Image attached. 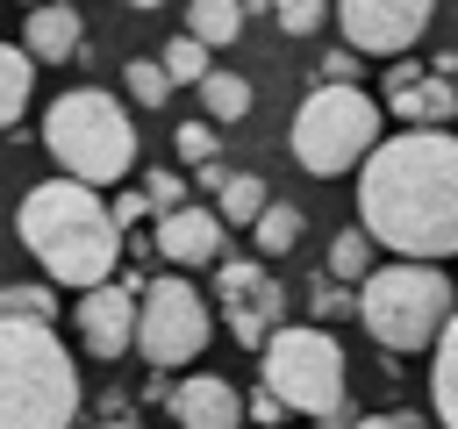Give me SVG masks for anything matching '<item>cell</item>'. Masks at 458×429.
I'll return each instance as SVG.
<instances>
[{
    "instance_id": "cell-26",
    "label": "cell",
    "mask_w": 458,
    "mask_h": 429,
    "mask_svg": "<svg viewBox=\"0 0 458 429\" xmlns=\"http://www.w3.org/2000/svg\"><path fill=\"white\" fill-rule=\"evenodd\" d=\"M329 14H336V0H279V14H272V21H279L286 36H315Z\"/></svg>"
},
{
    "instance_id": "cell-9",
    "label": "cell",
    "mask_w": 458,
    "mask_h": 429,
    "mask_svg": "<svg viewBox=\"0 0 458 429\" xmlns=\"http://www.w3.org/2000/svg\"><path fill=\"white\" fill-rule=\"evenodd\" d=\"M215 293H222V322L243 350H265L286 329V286H272L258 257H229L215 272Z\"/></svg>"
},
{
    "instance_id": "cell-33",
    "label": "cell",
    "mask_w": 458,
    "mask_h": 429,
    "mask_svg": "<svg viewBox=\"0 0 458 429\" xmlns=\"http://www.w3.org/2000/svg\"><path fill=\"white\" fill-rule=\"evenodd\" d=\"M336 307H351V300H344L336 286H315V315H336Z\"/></svg>"
},
{
    "instance_id": "cell-11",
    "label": "cell",
    "mask_w": 458,
    "mask_h": 429,
    "mask_svg": "<svg viewBox=\"0 0 458 429\" xmlns=\"http://www.w3.org/2000/svg\"><path fill=\"white\" fill-rule=\"evenodd\" d=\"M136 322H143V279H107L79 293V343L93 358L136 350Z\"/></svg>"
},
{
    "instance_id": "cell-34",
    "label": "cell",
    "mask_w": 458,
    "mask_h": 429,
    "mask_svg": "<svg viewBox=\"0 0 458 429\" xmlns=\"http://www.w3.org/2000/svg\"><path fill=\"white\" fill-rule=\"evenodd\" d=\"M243 7H250V14H279V0H243Z\"/></svg>"
},
{
    "instance_id": "cell-1",
    "label": "cell",
    "mask_w": 458,
    "mask_h": 429,
    "mask_svg": "<svg viewBox=\"0 0 458 429\" xmlns=\"http://www.w3.org/2000/svg\"><path fill=\"white\" fill-rule=\"evenodd\" d=\"M358 222L394 257H458V136L401 129L358 164Z\"/></svg>"
},
{
    "instance_id": "cell-36",
    "label": "cell",
    "mask_w": 458,
    "mask_h": 429,
    "mask_svg": "<svg viewBox=\"0 0 458 429\" xmlns=\"http://www.w3.org/2000/svg\"><path fill=\"white\" fill-rule=\"evenodd\" d=\"M122 7H157V0H122Z\"/></svg>"
},
{
    "instance_id": "cell-6",
    "label": "cell",
    "mask_w": 458,
    "mask_h": 429,
    "mask_svg": "<svg viewBox=\"0 0 458 429\" xmlns=\"http://www.w3.org/2000/svg\"><path fill=\"white\" fill-rule=\"evenodd\" d=\"M379 143H386V136H379V100H372L365 86H329V79L301 100V114H293V129H286V150H293V164H301L308 179H344V172H358Z\"/></svg>"
},
{
    "instance_id": "cell-23",
    "label": "cell",
    "mask_w": 458,
    "mask_h": 429,
    "mask_svg": "<svg viewBox=\"0 0 458 429\" xmlns=\"http://www.w3.org/2000/svg\"><path fill=\"white\" fill-rule=\"evenodd\" d=\"M250 236H258V250H265V257H286V250L301 243V207H279V200H272V207L250 222Z\"/></svg>"
},
{
    "instance_id": "cell-16",
    "label": "cell",
    "mask_w": 458,
    "mask_h": 429,
    "mask_svg": "<svg viewBox=\"0 0 458 429\" xmlns=\"http://www.w3.org/2000/svg\"><path fill=\"white\" fill-rule=\"evenodd\" d=\"M29 93H36V50L29 43H0V129L21 122Z\"/></svg>"
},
{
    "instance_id": "cell-35",
    "label": "cell",
    "mask_w": 458,
    "mask_h": 429,
    "mask_svg": "<svg viewBox=\"0 0 458 429\" xmlns=\"http://www.w3.org/2000/svg\"><path fill=\"white\" fill-rule=\"evenodd\" d=\"M100 429H143V422H129V415H107V422H100Z\"/></svg>"
},
{
    "instance_id": "cell-2",
    "label": "cell",
    "mask_w": 458,
    "mask_h": 429,
    "mask_svg": "<svg viewBox=\"0 0 458 429\" xmlns=\"http://www.w3.org/2000/svg\"><path fill=\"white\" fill-rule=\"evenodd\" d=\"M14 229H21V243H29V257L43 265V279L50 286H107L114 279V257H122V222H114V207L100 200V186H86V179H43V186H29V200H21V214H14Z\"/></svg>"
},
{
    "instance_id": "cell-3",
    "label": "cell",
    "mask_w": 458,
    "mask_h": 429,
    "mask_svg": "<svg viewBox=\"0 0 458 429\" xmlns=\"http://www.w3.org/2000/svg\"><path fill=\"white\" fill-rule=\"evenodd\" d=\"M86 408L57 322H0V429H72Z\"/></svg>"
},
{
    "instance_id": "cell-8",
    "label": "cell",
    "mask_w": 458,
    "mask_h": 429,
    "mask_svg": "<svg viewBox=\"0 0 458 429\" xmlns=\"http://www.w3.org/2000/svg\"><path fill=\"white\" fill-rule=\"evenodd\" d=\"M136 350L150 358V372L193 365V358L208 350V300H200V286H186L179 272L143 279V322H136Z\"/></svg>"
},
{
    "instance_id": "cell-12",
    "label": "cell",
    "mask_w": 458,
    "mask_h": 429,
    "mask_svg": "<svg viewBox=\"0 0 458 429\" xmlns=\"http://www.w3.org/2000/svg\"><path fill=\"white\" fill-rule=\"evenodd\" d=\"M157 257L172 265V272H186V265H215L222 257V207H172V214H157Z\"/></svg>"
},
{
    "instance_id": "cell-29",
    "label": "cell",
    "mask_w": 458,
    "mask_h": 429,
    "mask_svg": "<svg viewBox=\"0 0 458 429\" xmlns=\"http://www.w3.org/2000/svg\"><path fill=\"white\" fill-rule=\"evenodd\" d=\"M143 214H157V207H150V193H143V186H136V193H122V200H114V222H122V229H136V222H143Z\"/></svg>"
},
{
    "instance_id": "cell-7",
    "label": "cell",
    "mask_w": 458,
    "mask_h": 429,
    "mask_svg": "<svg viewBox=\"0 0 458 429\" xmlns=\"http://www.w3.org/2000/svg\"><path fill=\"white\" fill-rule=\"evenodd\" d=\"M265 386L286 400V408H301V415H315V422H329V415H351L344 408V343L322 329V322H286L265 350Z\"/></svg>"
},
{
    "instance_id": "cell-24",
    "label": "cell",
    "mask_w": 458,
    "mask_h": 429,
    "mask_svg": "<svg viewBox=\"0 0 458 429\" xmlns=\"http://www.w3.org/2000/svg\"><path fill=\"white\" fill-rule=\"evenodd\" d=\"M0 322H57V286H0Z\"/></svg>"
},
{
    "instance_id": "cell-20",
    "label": "cell",
    "mask_w": 458,
    "mask_h": 429,
    "mask_svg": "<svg viewBox=\"0 0 458 429\" xmlns=\"http://www.w3.org/2000/svg\"><path fill=\"white\" fill-rule=\"evenodd\" d=\"M215 207H222V222H243V229H250V222L272 207V193H265L258 172H229V186L215 193Z\"/></svg>"
},
{
    "instance_id": "cell-22",
    "label": "cell",
    "mask_w": 458,
    "mask_h": 429,
    "mask_svg": "<svg viewBox=\"0 0 458 429\" xmlns=\"http://www.w3.org/2000/svg\"><path fill=\"white\" fill-rule=\"evenodd\" d=\"M122 86H129L136 107H165V100H172V72H165V57H129V64H122Z\"/></svg>"
},
{
    "instance_id": "cell-37",
    "label": "cell",
    "mask_w": 458,
    "mask_h": 429,
    "mask_svg": "<svg viewBox=\"0 0 458 429\" xmlns=\"http://www.w3.org/2000/svg\"><path fill=\"white\" fill-rule=\"evenodd\" d=\"M29 7H43V0H29Z\"/></svg>"
},
{
    "instance_id": "cell-19",
    "label": "cell",
    "mask_w": 458,
    "mask_h": 429,
    "mask_svg": "<svg viewBox=\"0 0 458 429\" xmlns=\"http://www.w3.org/2000/svg\"><path fill=\"white\" fill-rule=\"evenodd\" d=\"M200 114H208V122H243V114H250V86H243L236 72H208V79H200Z\"/></svg>"
},
{
    "instance_id": "cell-21",
    "label": "cell",
    "mask_w": 458,
    "mask_h": 429,
    "mask_svg": "<svg viewBox=\"0 0 458 429\" xmlns=\"http://www.w3.org/2000/svg\"><path fill=\"white\" fill-rule=\"evenodd\" d=\"M372 243H379V236H372L365 222H358V229H336V243H329V272H336V279H372V272H379V265H372Z\"/></svg>"
},
{
    "instance_id": "cell-10",
    "label": "cell",
    "mask_w": 458,
    "mask_h": 429,
    "mask_svg": "<svg viewBox=\"0 0 458 429\" xmlns=\"http://www.w3.org/2000/svg\"><path fill=\"white\" fill-rule=\"evenodd\" d=\"M429 14H437V0H336L344 43L365 57H401L429 29Z\"/></svg>"
},
{
    "instance_id": "cell-25",
    "label": "cell",
    "mask_w": 458,
    "mask_h": 429,
    "mask_svg": "<svg viewBox=\"0 0 458 429\" xmlns=\"http://www.w3.org/2000/svg\"><path fill=\"white\" fill-rule=\"evenodd\" d=\"M157 57H165L172 86H200V79L215 72V64H208V43H200V36H172V43L157 50Z\"/></svg>"
},
{
    "instance_id": "cell-13",
    "label": "cell",
    "mask_w": 458,
    "mask_h": 429,
    "mask_svg": "<svg viewBox=\"0 0 458 429\" xmlns=\"http://www.w3.org/2000/svg\"><path fill=\"white\" fill-rule=\"evenodd\" d=\"M165 408H172L179 429H236V422L250 415V393H236V386L215 379V372H186Z\"/></svg>"
},
{
    "instance_id": "cell-18",
    "label": "cell",
    "mask_w": 458,
    "mask_h": 429,
    "mask_svg": "<svg viewBox=\"0 0 458 429\" xmlns=\"http://www.w3.org/2000/svg\"><path fill=\"white\" fill-rule=\"evenodd\" d=\"M429 400H437V422L458 429V315H451V329L437 336V358H429Z\"/></svg>"
},
{
    "instance_id": "cell-4",
    "label": "cell",
    "mask_w": 458,
    "mask_h": 429,
    "mask_svg": "<svg viewBox=\"0 0 458 429\" xmlns=\"http://www.w3.org/2000/svg\"><path fill=\"white\" fill-rule=\"evenodd\" d=\"M458 293L429 257H394L372 279H358V322L372 329V343H386L394 358L408 350H437V336L451 329Z\"/></svg>"
},
{
    "instance_id": "cell-15",
    "label": "cell",
    "mask_w": 458,
    "mask_h": 429,
    "mask_svg": "<svg viewBox=\"0 0 458 429\" xmlns=\"http://www.w3.org/2000/svg\"><path fill=\"white\" fill-rule=\"evenodd\" d=\"M21 43L36 50V64H72V57L86 50V21H79L72 0H43V7H29Z\"/></svg>"
},
{
    "instance_id": "cell-30",
    "label": "cell",
    "mask_w": 458,
    "mask_h": 429,
    "mask_svg": "<svg viewBox=\"0 0 458 429\" xmlns=\"http://www.w3.org/2000/svg\"><path fill=\"white\" fill-rule=\"evenodd\" d=\"M322 79H329V86H358V57L329 50V57H322Z\"/></svg>"
},
{
    "instance_id": "cell-31",
    "label": "cell",
    "mask_w": 458,
    "mask_h": 429,
    "mask_svg": "<svg viewBox=\"0 0 458 429\" xmlns=\"http://www.w3.org/2000/svg\"><path fill=\"white\" fill-rule=\"evenodd\" d=\"M250 415H258V422H265V429H272V422H279V415H286V400H279V393H272V386H265V379H258V393H250Z\"/></svg>"
},
{
    "instance_id": "cell-17",
    "label": "cell",
    "mask_w": 458,
    "mask_h": 429,
    "mask_svg": "<svg viewBox=\"0 0 458 429\" xmlns=\"http://www.w3.org/2000/svg\"><path fill=\"white\" fill-rule=\"evenodd\" d=\"M243 21H250V7H243V0H186V36H200L208 50L236 43V36H243Z\"/></svg>"
},
{
    "instance_id": "cell-28",
    "label": "cell",
    "mask_w": 458,
    "mask_h": 429,
    "mask_svg": "<svg viewBox=\"0 0 458 429\" xmlns=\"http://www.w3.org/2000/svg\"><path fill=\"white\" fill-rule=\"evenodd\" d=\"M143 193H150V207L157 214H172V207H186V172H143Z\"/></svg>"
},
{
    "instance_id": "cell-14",
    "label": "cell",
    "mask_w": 458,
    "mask_h": 429,
    "mask_svg": "<svg viewBox=\"0 0 458 429\" xmlns=\"http://www.w3.org/2000/svg\"><path fill=\"white\" fill-rule=\"evenodd\" d=\"M386 107H394L401 122H415V129H444V122L458 114V93H451V79H429L415 57H401V64L386 72Z\"/></svg>"
},
{
    "instance_id": "cell-5",
    "label": "cell",
    "mask_w": 458,
    "mask_h": 429,
    "mask_svg": "<svg viewBox=\"0 0 458 429\" xmlns=\"http://www.w3.org/2000/svg\"><path fill=\"white\" fill-rule=\"evenodd\" d=\"M43 150L57 157V172L86 186H122L136 172V122L114 107V93L72 86L43 107Z\"/></svg>"
},
{
    "instance_id": "cell-32",
    "label": "cell",
    "mask_w": 458,
    "mask_h": 429,
    "mask_svg": "<svg viewBox=\"0 0 458 429\" xmlns=\"http://www.w3.org/2000/svg\"><path fill=\"white\" fill-rule=\"evenodd\" d=\"M351 429H422V415L394 408V415H365V422H351Z\"/></svg>"
},
{
    "instance_id": "cell-27",
    "label": "cell",
    "mask_w": 458,
    "mask_h": 429,
    "mask_svg": "<svg viewBox=\"0 0 458 429\" xmlns=\"http://www.w3.org/2000/svg\"><path fill=\"white\" fill-rule=\"evenodd\" d=\"M172 150L200 172V164H215V122H179V136H172Z\"/></svg>"
}]
</instances>
